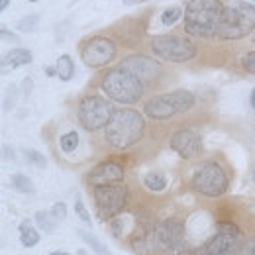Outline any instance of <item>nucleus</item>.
I'll use <instances>...</instances> for the list:
<instances>
[{"instance_id":"1","label":"nucleus","mask_w":255,"mask_h":255,"mask_svg":"<svg viewBox=\"0 0 255 255\" xmlns=\"http://www.w3.org/2000/svg\"><path fill=\"white\" fill-rule=\"evenodd\" d=\"M222 14L220 0H189L185 6V32L192 37H216Z\"/></svg>"},{"instance_id":"2","label":"nucleus","mask_w":255,"mask_h":255,"mask_svg":"<svg viewBox=\"0 0 255 255\" xmlns=\"http://www.w3.org/2000/svg\"><path fill=\"white\" fill-rule=\"evenodd\" d=\"M145 131L143 116L133 108H120L104 128V137L114 149H128L135 145Z\"/></svg>"},{"instance_id":"3","label":"nucleus","mask_w":255,"mask_h":255,"mask_svg":"<svg viewBox=\"0 0 255 255\" xmlns=\"http://www.w3.org/2000/svg\"><path fill=\"white\" fill-rule=\"evenodd\" d=\"M100 89L114 102L135 104L143 96V81L124 67H114L102 75Z\"/></svg>"},{"instance_id":"4","label":"nucleus","mask_w":255,"mask_h":255,"mask_svg":"<svg viewBox=\"0 0 255 255\" xmlns=\"http://www.w3.org/2000/svg\"><path fill=\"white\" fill-rule=\"evenodd\" d=\"M255 30V6L248 2H230L224 6L222 22L218 28V39L232 41V39H242Z\"/></svg>"},{"instance_id":"5","label":"nucleus","mask_w":255,"mask_h":255,"mask_svg":"<svg viewBox=\"0 0 255 255\" xmlns=\"http://www.w3.org/2000/svg\"><path fill=\"white\" fill-rule=\"evenodd\" d=\"M196 104V98L189 91H173L167 95H157L149 98L143 106V112L151 120H169L177 114L189 112Z\"/></svg>"},{"instance_id":"6","label":"nucleus","mask_w":255,"mask_h":255,"mask_svg":"<svg viewBox=\"0 0 255 255\" xmlns=\"http://www.w3.org/2000/svg\"><path fill=\"white\" fill-rule=\"evenodd\" d=\"M192 189L202 196L218 198L228 192L230 179L222 165H218L216 161H204L192 173Z\"/></svg>"},{"instance_id":"7","label":"nucleus","mask_w":255,"mask_h":255,"mask_svg":"<svg viewBox=\"0 0 255 255\" xmlns=\"http://www.w3.org/2000/svg\"><path fill=\"white\" fill-rule=\"evenodd\" d=\"M114 106L110 100H106L104 96L89 95L81 98L79 106H77V120L83 129L87 131H98L110 122V118L114 116Z\"/></svg>"},{"instance_id":"8","label":"nucleus","mask_w":255,"mask_h":255,"mask_svg":"<svg viewBox=\"0 0 255 255\" xmlns=\"http://www.w3.org/2000/svg\"><path fill=\"white\" fill-rule=\"evenodd\" d=\"M128 194L129 191L124 183L95 187L93 196H95V206L100 222H112L116 216H120V212L124 210L128 202Z\"/></svg>"},{"instance_id":"9","label":"nucleus","mask_w":255,"mask_h":255,"mask_svg":"<svg viewBox=\"0 0 255 255\" xmlns=\"http://www.w3.org/2000/svg\"><path fill=\"white\" fill-rule=\"evenodd\" d=\"M151 49L169 63H187L196 55V45L181 35H157L151 39Z\"/></svg>"},{"instance_id":"10","label":"nucleus","mask_w":255,"mask_h":255,"mask_svg":"<svg viewBox=\"0 0 255 255\" xmlns=\"http://www.w3.org/2000/svg\"><path fill=\"white\" fill-rule=\"evenodd\" d=\"M116 57V43L104 35H95L81 47V59L89 69H100L112 63Z\"/></svg>"},{"instance_id":"11","label":"nucleus","mask_w":255,"mask_h":255,"mask_svg":"<svg viewBox=\"0 0 255 255\" xmlns=\"http://www.w3.org/2000/svg\"><path fill=\"white\" fill-rule=\"evenodd\" d=\"M169 145L171 149L181 157V159H196L202 151V139L200 135L194 131V129H189V128H181L177 129L171 139H169Z\"/></svg>"},{"instance_id":"12","label":"nucleus","mask_w":255,"mask_h":255,"mask_svg":"<svg viewBox=\"0 0 255 255\" xmlns=\"http://www.w3.org/2000/svg\"><path fill=\"white\" fill-rule=\"evenodd\" d=\"M89 185L104 187V185H116L124 181V167L116 161H100L93 167V171L87 175Z\"/></svg>"},{"instance_id":"13","label":"nucleus","mask_w":255,"mask_h":255,"mask_svg":"<svg viewBox=\"0 0 255 255\" xmlns=\"http://www.w3.org/2000/svg\"><path fill=\"white\" fill-rule=\"evenodd\" d=\"M155 242L159 250H171L173 246L185 242V226L177 218H167L155 224Z\"/></svg>"},{"instance_id":"14","label":"nucleus","mask_w":255,"mask_h":255,"mask_svg":"<svg viewBox=\"0 0 255 255\" xmlns=\"http://www.w3.org/2000/svg\"><path fill=\"white\" fill-rule=\"evenodd\" d=\"M120 67H124L128 71H131L133 75H137L141 81H153L155 77L161 75V65L147 57V55H131V57H126Z\"/></svg>"},{"instance_id":"15","label":"nucleus","mask_w":255,"mask_h":255,"mask_svg":"<svg viewBox=\"0 0 255 255\" xmlns=\"http://www.w3.org/2000/svg\"><path fill=\"white\" fill-rule=\"evenodd\" d=\"M32 61H33V55L30 49L16 47V49L4 53V57H2V73L6 75V73H10V71H14V69H18L22 65H30Z\"/></svg>"},{"instance_id":"16","label":"nucleus","mask_w":255,"mask_h":255,"mask_svg":"<svg viewBox=\"0 0 255 255\" xmlns=\"http://www.w3.org/2000/svg\"><path fill=\"white\" fill-rule=\"evenodd\" d=\"M18 232H20V244H22L24 248H33V246H37V242H39V232L33 228L30 220H24V222L20 224Z\"/></svg>"},{"instance_id":"17","label":"nucleus","mask_w":255,"mask_h":255,"mask_svg":"<svg viewBox=\"0 0 255 255\" xmlns=\"http://www.w3.org/2000/svg\"><path fill=\"white\" fill-rule=\"evenodd\" d=\"M143 187L151 192H161L167 189V177L159 171H149L143 177Z\"/></svg>"},{"instance_id":"18","label":"nucleus","mask_w":255,"mask_h":255,"mask_svg":"<svg viewBox=\"0 0 255 255\" xmlns=\"http://www.w3.org/2000/svg\"><path fill=\"white\" fill-rule=\"evenodd\" d=\"M55 69H57V77L67 83V81H71L73 77H75V63H73V59H71V55H61L59 59H57V63H55Z\"/></svg>"},{"instance_id":"19","label":"nucleus","mask_w":255,"mask_h":255,"mask_svg":"<svg viewBox=\"0 0 255 255\" xmlns=\"http://www.w3.org/2000/svg\"><path fill=\"white\" fill-rule=\"evenodd\" d=\"M35 224L41 228V232H45V234H51L53 230H55V224L57 220L51 216V212L49 210H39V212H35Z\"/></svg>"},{"instance_id":"20","label":"nucleus","mask_w":255,"mask_h":255,"mask_svg":"<svg viewBox=\"0 0 255 255\" xmlns=\"http://www.w3.org/2000/svg\"><path fill=\"white\" fill-rule=\"evenodd\" d=\"M10 185L16 189L18 192H24V194H33L35 189H33V183L26 177V175H22V173H16V175H12V179H10Z\"/></svg>"},{"instance_id":"21","label":"nucleus","mask_w":255,"mask_h":255,"mask_svg":"<svg viewBox=\"0 0 255 255\" xmlns=\"http://www.w3.org/2000/svg\"><path fill=\"white\" fill-rule=\"evenodd\" d=\"M59 147H61L63 153H73V151L79 147V133H77L75 129L63 133V135L59 137Z\"/></svg>"},{"instance_id":"22","label":"nucleus","mask_w":255,"mask_h":255,"mask_svg":"<svg viewBox=\"0 0 255 255\" xmlns=\"http://www.w3.org/2000/svg\"><path fill=\"white\" fill-rule=\"evenodd\" d=\"M79 236H81V240L85 242V244H89V248L91 250H95L96 255H110V252L106 250V246H102L98 240H96L93 234H89V232H83V230H79Z\"/></svg>"},{"instance_id":"23","label":"nucleus","mask_w":255,"mask_h":255,"mask_svg":"<svg viewBox=\"0 0 255 255\" xmlns=\"http://www.w3.org/2000/svg\"><path fill=\"white\" fill-rule=\"evenodd\" d=\"M181 16H183V10L179 6H169V8H165L161 12V24L163 26H173V24L179 22Z\"/></svg>"},{"instance_id":"24","label":"nucleus","mask_w":255,"mask_h":255,"mask_svg":"<svg viewBox=\"0 0 255 255\" xmlns=\"http://www.w3.org/2000/svg\"><path fill=\"white\" fill-rule=\"evenodd\" d=\"M37 22H39V16H37V14H30V16H26V18L18 20L16 28H18V32H22V33H33L37 30Z\"/></svg>"},{"instance_id":"25","label":"nucleus","mask_w":255,"mask_h":255,"mask_svg":"<svg viewBox=\"0 0 255 255\" xmlns=\"http://www.w3.org/2000/svg\"><path fill=\"white\" fill-rule=\"evenodd\" d=\"M24 157L30 161L33 167H45L47 165L45 157L39 151H35V149H24Z\"/></svg>"},{"instance_id":"26","label":"nucleus","mask_w":255,"mask_h":255,"mask_svg":"<svg viewBox=\"0 0 255 255\" xmlns=\"http://www.w3.org/2000/svg\"><path fill=\"white\" fill-rule=\"evenodd\" d=\"M196 252L192 250L187 242H181L177 246H173L171 250H167V255H194Z\"/></svg>"},{"instance_id":"27","label":"nucleus","mask_w":255,"mask_h":255,"mask_svg":"<svg viewBox=\"0 0 255 255\" xmlns=\"http://www.w3.org/2000/svg\"><path fill=\"white\" fill-rule=\"evenodd\" d=\"M49 212H51V216H53L57 222H63L65 218H67V204H65V202H55Z\"/></svg>"},{"instance_id":"28","label":"nucleus","mask_w":255,"mask_h":255,"mask_svg":"<svg viewBox=\"0 0 255 255\" xmlns=\"http://www.w3.org/2000/svg\"><path fill=\"white\" fill-rule=\"evenodd\" d=\"M75 212H77V216H79L85 224H89V226L93 224L91 222V214H89V210L85 208V204H83V200H81V198H77V200H75Z\"/></svg>"},{"instance_id":"29","label":"nucleus","mask_w":255,"mask_h":255,"mask_svg":"<svg viewBox=\"0 0 255 255\" xmlns=\"http://www.w3.org/2000/svg\"><path fill=\"white\" fill-rule=\"evenodd\" d=\"M242 67H244L248 73L255 75V51H250V53H246V55L242 57Z\"/></svg>"},{"instance_id":"30","label":"nucleus","mask_w":255,"mask_h":255,"mask_svg":"<svg viewBox=\"0 0 255 255\" xmlns=\"http://www.w3.org/2000/svg\"><path fill=\"white\" fill-rule=\"evenodd\" d=\"M240 255H255V236H252L250 240H246V244L240 250Z\"/></svg>"},{"instance_id":"31","label":"nucleus","mask_w":255,"mask_h":255,"mask_svg":"<svg viewBox=\"0 0 255 255\" xmlns=\"http://www.w3.org/2000/svg\"><path fill=\"white\" fill-rule=\"evenodd\" d=\"M194 255H228V254H220V252H214V250H210V248L202 246L200 250H196V254Z\"/></svg>"},{"instance_id":"32","label":"nucleus","mask_w":255,"mask_h":255,"mask_svg":"<svg viewBox=\"0 0 255 255\" xmlns=\"http://www.w3.org/2000/svg\"><path fill=\"white\" fill-rule=\"evenodd\" d=\"M0 35H2V39H4V41H18L16 33L8 32V30H2V32H0Z\"/></svg>"},{"instance_id":"33","label":"nucleus","mask_w":255,"mask_h":255,"mask_svg":"<svg viewBox=\"0 0 255 255\" xmlns=\"http://www.w3.org/2000/svg\"><path fill=\"white\" fill-rule=\"evenodd\" d=\"M2 153H4V159H14V153H12V147L4 145L2 147Z\"/></svg>"},{"instance_id":"34","label":"nucleus","mask_w":255,"mask_h":255,"mask_svg":"<svg viewBox=\"0 0 255 255\" xmlns=\"http://www.w3.org/2000/svg\"><path fill=\"white\" fill-rule=\"evenodd\" d=\"M145 2H151V0H124L126 6H137V4H145Z\"/></svg>"},{"instance_id":"35","label":"nucleus","mask_w":255,"mask_h":255,"mask_svg":"<svg viewBox=\"0 0 255 255\" xmlns=\"http://www.w3.org/2000/svg\"><path fill=\"white\" fill-rule=\"evenodd\" d=\"M45 73H47V77H55V75H57V69H55V67H47Z\"/></svg>"},{"instance_id":"36","label":"nucleus","mask_w":255,"mask_h":255,"mask_svg":"<svg viewBox=\"0 0 255 255\" xmlns=\"http://www.w3.org/2000/svg\"><path fill=\"white\" fill-rule=\"evenodd\" d=\"M10 6V0H0V10H6Z\"/></svg>"},{"instance_id":"37","label":"nucleus","mask_w":255,"mask_h":255,"mask_svg":"<svg viewBox=\"0 0 255 255\" xmlns=\"http://www.w3.org/2000/svg\"><path fill=\"white\" fill-rule=\"evenodd\" d=\"M49 255H69V254H65V252H51Z\"/></svg>"},{"instance_id":"38","label":"nucleus","mask_w":255,"mask_h":255,"mask_svg":"<svg viewBox=\"0 0 255 255\" xmlns=\"http://www.w3.org/2000/svg\"><path fill=\"white\" fill-rule=\"evenodd\" d=\"M252 106L255 108V89H254V93H252Z\"/></svg>"},{"instance_id":"39","label":"nucleus","mask_w":255,"mask_h":255,"mask_svg":"<svg viewBox=\"0 0 255 255\" xmlns=\"http://www.w3.org/2000/svg\"><path fill=\"white\" fill-rule=\"evenodd\" d=\"M79 255H87V254H85V252H83V250H79Z\"/></svg>"},{"instance_id":"40","label":"nucleus","mask_w":255,"mask_h":255,"mask_svg":"<svg viewBox=\"0 0 255 255\" xmlns=\"http://www.w3.org/2000/svg\"><path fill=\"white\" fill-rule=\"evenodd\" d=\"M28 2H39V0H28Z\"/></svg>"},{"instance_id":"41","label":"nucleus","mask_w":255,"mask_h":255,"mask_svg":"<svg viewBox=\"0 0 255 255\" xmlns=\"http://www.w3.org/2000/svg\"><path fill=\"white\" fill-rule=\"evenodd\" d=\"M254 2H255V0H254Z\"/></svg>"}]
</instances>
